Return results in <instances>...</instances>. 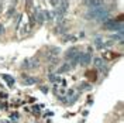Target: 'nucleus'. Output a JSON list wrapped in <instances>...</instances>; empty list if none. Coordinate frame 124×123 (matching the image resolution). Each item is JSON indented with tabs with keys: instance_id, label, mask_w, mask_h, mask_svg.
Segmentation results:
<instances>
[{
	"instance_id": "nucleus-1",
	"label": "nucleus",
	"mask_w": 124,
	"mask_h": 123,
	"mask_svg": "<svg viewBox=\"0 0 124 123\" xmlns=\"http://www.w3.org/2000/svg\"><path fill=\"white\" fill-rule=\"evenodd\" d=\"M86 75L89 77V79H93V81L96 79V72H92V71H89V72H87Z\"/></svg>"
}]
</instances>
